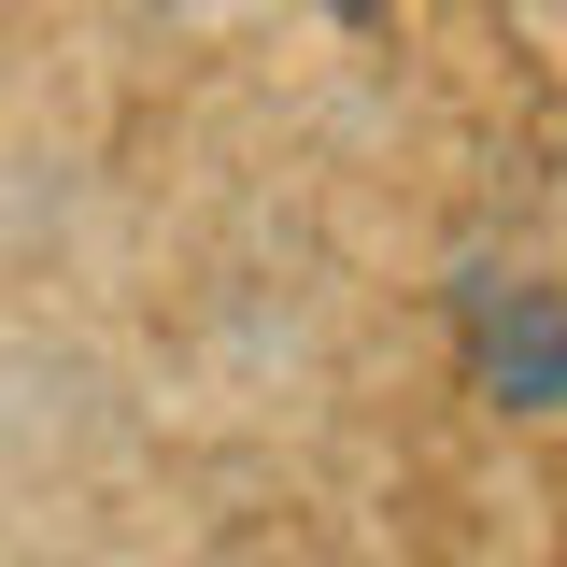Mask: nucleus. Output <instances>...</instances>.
I'll list each match as a JSON object with an SVG mask.
<instances>
[{"label": "nucleus", "instance_id": "nucleus-1", "mask_svg": "<svg viewBox=\"0 0 567 567\" xmlns=\"http://www.w3.org/2000/svg\"><path fill=\"white\" fill-rule=\"evenodd\" d=\"M483 383L511 412H554L567 398V312L539 284H483Z\"/></svg>", "mask_w": 567, "mask_h": 567}]
</instances>
